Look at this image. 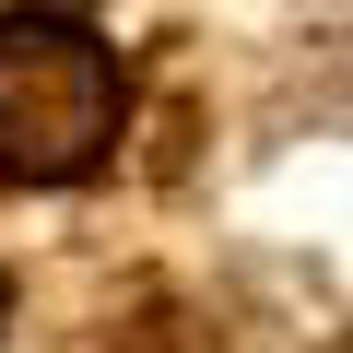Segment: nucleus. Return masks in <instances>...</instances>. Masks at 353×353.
I'll list each match as a JSON object with an SVG mask.
<instances>
[{
    "label": "nucleus",
    "mask_w": 353,
    "mask_h": 353,
    "mask_svg": "<svg viewBox=\"0 0 353 353\" xmlns=\"http://www.w3.org/2000/svg\"><path fill=\"white\" fill-rule=\"evenodd\" d=\"M130 118L118 48L71 12H0V176L24 189H59V176L106 165Z\"/></svg>",
    "instance_id": "1"
},
{
    "label": "nucleus",
    "mask_w": 353,
    "mask_h": 353,
    "mask_svg": "<svg viewBox=\"0 0 353 353\" xmlns=\"http://www.w3.org/2000/svg\"><path fill=\"white\" fill-rule=\"evenodd\" d=\"M0 318H12V283H0Z\"/></svg>",
    "instance_id": "2"
}]
</instances>
